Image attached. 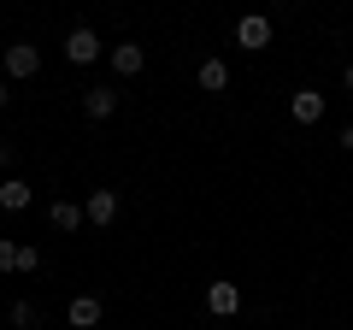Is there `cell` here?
Listing matches in <instances>:
<instances>
[{"mask_svg":"<svg viewBox=\"0 0 353 330\" xmlns=\"http://www.w3.org/2000/svg\"><path fill=\"white\" fill-rule=\"evenodd\" d=\"M48 218H53V230H83V224H88V213H83L77 201H53Z\"/></svg>","mask_w":353,"mask_h":330,"instance_id":"8fae6325","label":"cell"},{"mask_svg":"<svg viewBox=\"0 0 353 330\" xmlns=\"http://www.w3.org/2000/svg\"><path fill=\"white\" fill-rule=\"evenodd\" d=\"M201 89L206 95H224L230 89V65L224 59H201Z\"/></svg>","mask_w":353,"mask_h":330,"instance_id":"7c38bea8","label":"cell"},{"mask_svg":"<svg viewBox=\"0 0 353 330\" xmlns=\"http://www.w3.org/2000/svg\"><path fill=\"white\" fill-rule=\"evenodd\" d=\"M83 213H88V224H112V218H118V189H94V195H88V201H83Z\"/></svg>","mask_w":353,"mask_h":330,"instance_id":"52a82bcc","label":"cell"},{"mask_svg":"<svg viewBox=\"0 0 353 330\" xmlns=\"http://www.w3.org/2000/svg\"><path fill=\"white\" fill-rule=\"evenodd\" d=\"M206 313H212V318L241 313V289H236V283H224V278H218V283H206Z\"/></svg>","mask_w":353,"mask_h":330,"instance_id":"277c9868","label":"cell"},{"mask_svg":"<svg viewBox=\"0 0 353 330\" xmlns=\"http://www.w3.org/2000/svg\"><path fill=\"white\" fill-rule=\"evenodd\" d=\"M101 53H106V48H101V36H94L88 24H77L71 36H65V59H71V65H94Z\"/></svg>","mask_w":353,"mask_h":330,"instance_id":"6da1fadb","label":"cell"},{"mask_svg":"<svg viewBox=\"0 0 353 330\" xmlns=\"http://www.w3.org/2000/svg\"><path fill=\"white\" fill-rule=\"evenodd\" d=\"M289 113H294V124H318V118H324V95H318V89H294L289 95Z\"/></svg>","mask_w":353,"mask_h":330,"instance_id":"ba28073f","label":"cell"},{"mask_svg":"<svg viewBox=\"0 0 353 330\" xmlns=\"http://www.w3.org/2000/svg\"><path fill=\"white\" fill-rule=\"evenodd\" d=\"M341 148H347V153H353V124H347V130H341Z\"/></svg>","mask_w":353,"mask_h":330,"instance_id":"ac0fdd59","label":"cell"},{"mask_svg":"<svg viewBox=\"0 0 353 330\" xmlns=\"http://www.w3.org/2000/svg\"><path fill=\"white\" fill-rule=\"evenodd\" d=\"M341 89H347V95H353V65H341Z\"/></svg>","mask_w":353,"mask_h":330,"instance_id":"e0dca14e","label":"cell"},{"mask_svg":"<svg viewBox=\"0 0 353 330\" xmlns=\"http://www.w3.org/2000/svg\"><path fill=\"white\" fill-rule=\"evenodd\" d=\"M30 201H36V189H30L24 177H6V183H0V213H24Z\"/></svg>","mask_w":353,"mask_h":330,"instance_id":"30bf717a","label":"cell"},{"mask_svg":"<svg viewBox=\"0 0 353 330\" xmlns=\"http://www.w3.org/2000/svg\"><path fill=\"white\" fill-rule=\"evenodd\" d=\"M101 318H106V307L94 301V295H77V301L65 307V324H71V330H94Z\"/></svg>","mask_w":353,"mask_h":330,"instance_id":"8992f818","label":"cell"},{"mask_svg":"<svg viewBox=\"0 0 353 330\" xmlns=\"http://www.w3.org/2000/svg\"><path fill=\"white\" fill-rule=\"evenodd\" d=\"M41 266V248L30 242H0V271H36Z\"/></svg>","mask_w":353,"mask_h":330,"instance_id":"5b68a950","label":"cell"},{"mask_svg":"<svg viewBox=\"0 0 353 330\" xmlns=\"http://www.w3.org/2000/svg\"><path fill=\"white\" fill-rule=\"evenodd\" d=\"M83 113L88 118H112L118 113V95L112 89H83Z\"/></svg>","mask_w":353,"mask_h":330,"instance_id":"4fadbf2b","label":"cell"},{"mask_svg":"<svg viewBox=\"0 0 353 330\" xmlns=\"http://www.w3.org/2000/svg\"><path fill=\"white\" fill-rule=\"evenodd\" d=\"M36 71H41V48L36 41H12V48H6V77L24 83V77H36Z\"/></svg>","mask_w":353,"mask_h":330,"instance_id":"7a4b0ae2","label":"cell"},{"mask_svg":"<svg viewBox=\"0 0 353 330\" xmlns=\"http://www.w3.org/2000/svg\"><path fill=\"white\" fill-rule=\"evenodd\" d=\"M6 106H12V83H0V113H6Z\"/></svg>","mask_w":353,"mask_h":330,"instance_id":"2e32d148","label":"cell"},{"mask_svg":"<svg viewBox=\"0 0 353 330\" xmlns=\"http://www.w3.org/2000/svg\"><path fill=\"white\" fill-rule=\"evenodd\" d=\"M6 318H12V330H30V324H36V307H30V301H12V313H6Z\"/></svg>","mask_w":353,"mask_h":330,"instance_id":"5bb4252c","label":"cell"},{"mask_svg":"<svg viewBox=\"0 0 353 330\" xmlns=\"http://www.w3.org/2000/svg\"><path fill=\"white\" fill-rule=\"evenodd\" d=\"M236 41H241L248 53H265V48H271V18H265V12H248V18L236 24Z\"/></svg>","mask_w":353,"mask_h":330,"instance_id":"3957f363","label":"cell"},{"mask_svg":"<svg viewBox=\"0 0 353 330\" xmlns=\"http://www.w3.org/2000/svg\"><path fill=\"white\" fill-rule=\"evenodd\" d=\"M18 159V142H0V165H12Z\"/></svg>","mask_w":353,"mask_h":330,"instance_id":"9a60e30c","label":"cell"},{"mask_svg":"<svg viewBox=\"0 0 353 330\" xmlns=\"http://www.w3.org/2000/svg\"><path fill=\"white\" fill-rule=\"evenodd\" d=\"M106 59H112V71H118V77H136L141 65H148V53H141V41H118Z\"/></svg>","mask_w":353,"mask_h":330,"instance_id":"9c48e42d","label":"cell"}]
</instances>
